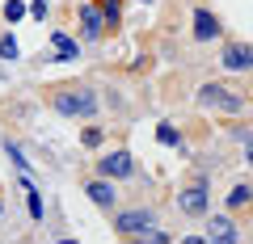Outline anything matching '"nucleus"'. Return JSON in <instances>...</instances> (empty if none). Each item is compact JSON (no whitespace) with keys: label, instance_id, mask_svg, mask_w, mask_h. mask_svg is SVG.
<instances>
[{"label":"nucleus","instance_id":"1","mask_svg":"<svg viewBox=\"0 0 253 244\" xmlns=\"http://www.w3.org/2000/svg\"><path fill=\"white\" fill-rule=\"evenodd\" d=\"M51 105L59 109L63 118H93V114L101 109V101L93 97L89 89H59V93L51 97Z\"/></svg>","mask_w":253,"mask_h":244},{"label":"nucleus","instance_id":"2","mask_svg":"<svg viewBox=\"0 0 253 244\" xmlns=\"http://www.w3.org/2000/svg\"><path fill=\"white\" fill-rule=\"evenodd\" d=\"M199 105L203 109H219V114H245V97L224 84H203L199 89Z\"/></svg>","mask_w":253,"mask_h":244},{"label":"nucleus","instance_id":"3","mask_svg":"<svg viewBox=\"0 0 253 244\" xmlns=\"http://www.w3.org/2000/svg\"><path fill=\"white\" fill-rule=\"evenodd\" d=\"M152 227H156V215H152L148 207H139V210H123V215L114 219V232L126 236V240H144Z\"/></svg>","mask_w":253,"mask_h":244},{"label":"nucleus","instance_id":"4","mask_svg":"<svg viewBox=\"0 0 253 244\" xmlns=\"http://www.w3.org/2000/svg\"><path fill=\"white\" fill-rule=\"evenodd\" d=\"M177 207L186 210V215H194V219H203L211 210V190H207V177H194L186 185V190L177 194Z\"/></svg>","mask_w":253,"mask_h":244},{"label":"nucleus","instance_id":"5","mask_svg":"<svg viewBox=\"0 0 253 244\" xmlns=\"http://www.w3.org/2000/svg\"><path fill=\"white\" fill-rule=\"evenodd\" d=\"M135 173V160H131V152L126 147H114V152H106L97 160V177H110V181H123Z\"/></svg>","mask_w":253,"mask_h":244},{"label":"nucleus","instance_id":"6","mask_svg":"<svg viewBox=\"0 0 253 244\" xmlns=\"http://www.w3.org/2000/svg\"><path fill=\"white\" fill-rule=\"evenodd\" d=\"M76 13H81V38H84V42H97V38H101V34L110 30L106 13L97 9V0H84V4H81Z\"/></svg>","mask_w":253,"mask_h":244},{"label":"nucleus","instance_id":"7","mask_svg":"<svg viewBox=\"0 0 253 244\" xmlns=\"http://www.w3.org/2000/svg\"><path fill=\"white\" fill-rule=\"evenodd\" d=\"M219 68H228V72H249L253 68V46L249 42H228L219 51Z\"/></svg>","mask_w":253,"mask_h":244},{"label":"nucleus","instance_id":"8","mask_svg":"<svg viewBox=\"0 0 253 244\" xmlns=\"http://www.w3.org/2000/svg\"><path fill=\"white\" fill-rule=\"evenodd\" d=\"M51 59L46 64H76L81 59V46H76V38L72 34H63V30H51Z\"/></svg>","mask_w":253,"mask_h":244},{"label":"nucleus","instance_id":"9","mask_svg":"<svg viewBox=\"0 0 253 244\" xmlns=\"http://www.w3.org/2000/svg\"><path fill=\"white\" fill-rule=\"evenodd\" d=\"M84 194L93 198V207H101V210H110L118 202V194H114V181L110 177H93L89 185H84Z\"/></svg>","mask_w":253,"mask_h":244},{"label":"nucleus","instance_id":"10","mask_svg":"<svg viewBox=\"0 0 253 244\" xmlns=\"http://www.w3.org/2000/svg\"><path fill=\"white\" fill-rule=\"evenodd\" d=\"M224 30H219V17L211 9H194V38L199 42H211V38H219Z\"/></svg>","mask_w":253,"mask_h":244},{"label":"nucleus","instance_id":"11","mask_svg":"<svg viewBox=\"0 0 253 244\" xmlns=\"http://www.w3.org/2000/svg\"><path fill=\"white\" fill-rule=\"evenodd\" d=\"M207 240H215V244H236V240H241V232H236L232 219L215 215V219H211V227H207Z\"/></svg>","mask_w":253,"mask_h":244},{"label":"nucleus","instance_id":"12","mask_svg":"<svg viewBox=\"0 0 253 244\" xmlns=\"http://www.w3.org/2000/svg\"><path fill=\"white\" fill-rule=\"evenodd\" d=\"M21 190H26V207H30V219H42V194L30 185V173H21Z\"/></svg>","mask_w":253,"mask_h":244},{"label":"nucleus","instance_id":"13","mask_svg":"<svg viewBox=\"0 0 253 244\" xmlns=\"http://www.w3.org/2000/svg\"><path fill=\"white\" fill-rule=\"evenodd\" d=\"M253 202V185L249 181H241V185H232V194H228V210H241Z\"/></svg>","mask_w":253,"mask_h":244},{"label":"nucleus","instance_id":"14","mask_svg":"<svg viewBox=\"0 0 253 244\" xmlns=\"http://www.w3.org/2000/svg\"><path fill=\"white\" fill-rule=\"evenodd\" d=\"M4 156H9V160H13V169H17V173H30V169H34V164L26 160V152H21L17 143H9V139H4Z\"/></svg>","mask_w":253,"mask_h":244},{"label":"nucleus","instance_id":"15","mask_svg":"<svg viewBox=\"0 0 253 244\" xmlns=\"http://www.w3.org/2000/svg\"><path fill=\"white\" fill-rule=\"evenodd\" d=\"M97 9L106 13V21H110V30L123 21V0H97Z\"/></svg>","mask_w":253,"mask_h":244},{"label":"nucleus","instance_id":"16","mask_svg":"<svg viewBox=\"0 0 253 244\" xmlns=\"http://www.w3.org/2000/svg\"><path fill=\"white\" fill-rule=\"evenodd\" d=\"M17 38H13V34H0V59H4V64H13V59H17Z\"/></svg>","mask_w":253,"mask_h":244},{"label":"nucleus","instance_id":"17","mask_svg":"<svg viewBox=\"0 0 253 244\" xmlns=\"http://www.w3.org/2000/svg\"><path fill=\"white\" fill-rule=\"evenodd\" d=\"M156 139H161L165 147H181V135L169 127V122H161V127H156Z\"/></svg>","mask_w":253,"mask_h":244},{"label":"nucleus","instance_id":"18","mask_svg":"<svg viewBox=\"0 0 253 244\" xmlns=\"http://www.w3.org/2000/svg\"><path fill=\"white\" fill-rule=\"evenodd\" d=\"M30 13V4H21V0H4V21H21Z\"/></svg>","mask_w":253,"mask_h":244},{"label":"nucleus","instance_id":"19","mask_svg":"<svg viewBox=\"0 0 253 244\" xmlns=\"http://www.w3.org/2000/svg\"><path fill=\"white\" fill-rule=\"evenodd\" d=\"M81 143H84V147H101V143H106V135H101L97 127H89V131L81 135Z\"/></svg>","mask_w":253,"mask_h":244},{"label":"nucleus","instance_id":"20","mask_svg":"<svg viewBox=\"0 0 253 244\" xmlns=\"http://www.w3.org/2000/svg\"><path fill=\"white\" fill-rule=\"evenodd\" d=\"M46 9H51V0H30V13H34V17H38V21H42V17H46Z\"/></svg>","mask_w":253,"mask_h":244},{"label":"nucleus","instance_id":"21","mask_svg":"<svg viewBox=\"0 0 253 244\" xmlns=\"http://www.w3.org/2000/svg\"><path fill=\"white\" fill-rule=\"evenodd\" d=\"M144 240H156V244H169V240H173V236H169V232H161V227H152V232H148V236H144Z\"/></svg>","mask_w":253,"mask_h":244},{"label":"nucleus","instance_id":"22","mask_svg":"<svg viewBox=\"0 0 253 244\" xmlns=\"http://www.w3.org/2000/svg\"><path fill=\"white\" fill-rule=\"evenodd\" d=\"M232 139H241V143H249V139H253V131H249V127H232Z\"/></svg>","mask_w":253,"mask_h":244},{"label":"nucleus","instance_id":"23","mask_svg":"<svg viewBox=\"0 0 253 244\" xmlns=\"http://www.w3.org/2000/svg\"><path fill=\"white\" fill-rule=\"evenodd\" d=\"M245 164H249V169H253V139H249V143H245Z\"/></svg>","mask_w":253,"mask_h":244},{"label":"nucleus","instance_id":"24","mask_svg":"<svg viewBox=\"0 0 253 244\" xmlns=\"http://www.w3.org/2000/svg\"><path fill=\"white\" fill-rule=\"evenodd\" d=\"M0 215H4V202H0Z\"/></svg>","mask_w":253,"mask_h":244}]
</instances>
